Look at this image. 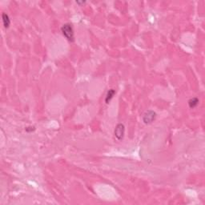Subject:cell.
Segmentation results:
<instances>
[{
	"label": "cell",
	"mask_w": 205,
	"mask_h": 205,
	"mask_svg": "<svg viewBox=\"0 0 205 205\" xmlns=\"http://www.w3.org/2000/svg\"><path fill=\"white\" fill-rule=\"evenodd\" d=\"M63 35L66 37L67 40L70 42H73L74 41V31H73V27H72V24L66 23L62 26L61 28Z\"/></svg>",
	"instance_id": "6da1fadb"
},
{
	"label": "cell",
	"mask_w": 205,
	"mask_h": 205,
	"mask_svg": "<svg viewBox=\"0 0 205 205\" xmlns=\"http://www.w3.org/2000/svg\"><path fill=\"white\" fill-rule=\"evenodd\" d=\"M124 133H125V127L124 124H119L115 129V136L116 137L117 139L121 140L124 138Z\"/></svg>",
	"instance_id": "7a4b0ae2"
},
{
	"label": "cell",
	"mask_w": 205,
	"mask_h": 205,
	"mask_svg": "<svg viewBox=\"0 0 205 205\" xmlns=\"http://www.w3.org/2000/svg\"><path fill=\"white\" fill-rule=\"evenodd\" d=\"M155 119V113L153 111H148L145 112V114L143 115V120L144 124H151L153 120Z\"/></svg>",
	"instance_id": "3957f363"
},
{
	"label": "cell",
	"mask_w": 205,
	"mask_h": 205,
	"mask_svg": "<svg viewBox=\"0 0 205 205\" xmlns=\"http://www.w3.org/2000/svg\"><path fill=\"white\" fill-rule=\"evenodd\" d=\"M2 22H3V26H4L5 28H8L10 26V24H11V20H10L8 14H6V13H2Z\"/></svg>",
	"instance_id": "277c9868"
},
{
	"label": "cell",
	"mask_w": 205,
	"mask_h": 205,
	"mask_svg": "<svg viewBox=\"0 0 205 205\" xmlns=\"http://www.w3.org/2000/svg\"><path fill=\"white\" fill-rule=\"evenodd\" d=\"M115 93V90H113V89H111V90H109V91H108V92H107V96H106V99H105V101H106V102H107V103H109V102L111 101V99L113 98V96H114Z\"/></svg>",
	"instance_id": "5b68a950"
},
{
	"label": "cell",
	"mask_w": 205,
	"mask_h": 205,
	"mask_svg": "<svg viewBox=\"0 0 205 205\" xmlns=\"http://www.w3.org/2000/svg\"><path fill=\"white\" fill-rule=\"evenodd\" d=\"M198 103H199V99L197 98L191 99H190V100L188 101L189 107H191V108H194L195 107H196V106L198 105Z\"/></svg>",
	"instance_id": "8992f818"
}]
</instances>
